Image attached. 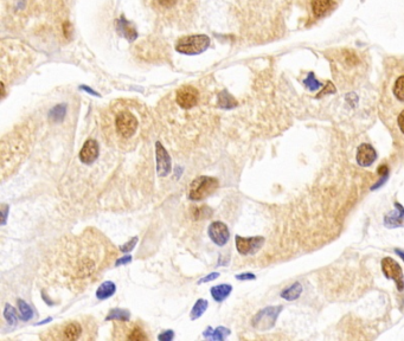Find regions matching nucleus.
Returning a JSON list of instances; mask_svg holds the SVG:
<instances>
[{"instance_id":"25","label":"nucleus","mask_w":404,"mask_h":341,"mask_svg":"<svg viewBox=\"0 0 404 341\" xmlns=\"http://www.w3.org/2000/svg\"><path fill=\"white\" fill-rule=\"evenodd\" d=\"M65 113H67V105H56V107L50 111L49 117H50L54 122H59L64 119Z\"/></svg>"},{"instance_id":"33","label":"nucleus","mask_w":404,"mask_h":341,"mask_svg":"<svg viewBox=\"0 0 404 341\" xmlns=\"http://www.w3.org/2000/svg\"><path fill=\"white\" fill-rule=\"evenodd\" d=\"M132 261V257L128 255V256H125V257H121V259H119L116 261V265H121V264H128V263H131Z\"/></svg>"},{"instance_id":"21","label":"nucleus","mask_w":404,"mask_h":341,"mask_svg":"<svg viewBox=\"0 0 404 341\" xmlns=\"http://www.w3.org/2000/svg\"><path fill=\"white\" fill-rule=\"evenodd\" d=\"M301 291H302V286L300 285L299 282H295L291 287L286 288L285 290L281 293V297L287 301H294L300 296Z\"/></svg>"},{"instance_id":"5","label":"nucleus","mask_w":404,"mask_h":341,"mask_svg":"<svg viewBox=\"0 0 404 341\" xmlns=\"http://www.w3.org/2000/svg\"><path fill=\"white\" fill-rule=\"evenodd\" d=\"M145 1L160 18L173 24L188 22L193 10L191 0H145Z\"/></svg>"},{"instance_id":"7","label":"nucleus","mask_w":404,"mask_h":341,"mask_svg":"<svg viewBox=\"0 0 404 341\" xmlns=\"http://www.w3.org/2000/svg\"><path fill=\"white\" fill-rule=\"evenodd\" d=\"M219 182L216 178L202 176L196 178L189 187V198L194 202L205 199L218 188Z\"/></svg>"},{"instance_id":"27","label":"nucleus","mask_w":404,"mask_h":341,"mask_svg":"<svg viewBox=\"0 0 404 341\" xmlns=\"http://www.w3.org/2000/svg\"><path fill=\"white\" fill-rule=\"evenodd\" d=\"M229 333H230L229 329H226L224 327H218L215 329V332H213V333H210L209 335H211V338H213L214 340H224L229 335Z\"/></svg>"},{"instance_id":"32","label":"nucleus","mask_w":404,"mask_h":341,"mask_svg":"<svg viewBox=\"0 0 404 341\" xmlns=\"http://www.w3.org/2000/svg\"><path fill=\"white\" fill-rule=\"evenodd\" d=\"M306 84H308L311 89H317V88H319V85H320L317 81H314V77L312 75L308 77V79L306 81Z\"/></svg>"},{"instance_id":"9","label":"nucleus","mask_w":404,"mask_h":341,"mask_svg":"<svg viewBox=\"0 0 404 341\" xmlns=\"http://www.w3.org/2000/svg\"><path fill=\"white\" fill-rule=\"evenodd\" d=\"M200 93L193 85H183L176 93V103L182 109L190 110L199 105Z\"/></svg>"},{"instance_id":"30","label":"nucleus","mask_w":404,"mask_h":341,"mask_svg":"<svg viewBox=\"0 0 404 341\" xmlns=\"http://www.w3.org/2000/svg\"><path fill=\"white\" fill-rule=\"evenodd\" d=\"M218 276H219V274H218V273H213V274L208 275V276L203 277L202 280L198 281V285H202V283H205V282H210V281L216 280L217 277H218Z\"/></svg>"},{"instance_id":"35","label":"nucleus","mask_w":404,"mask_h":341,"mask_svg":"<svg viewBox=\"0 0 404 341\" xmlns=\"http://www.w3.org/2000/svg\"><path fill=\"white\" fill-rule=\"evenodd\" d=\"M395 253H396L398 256L401 257V259H402L403 261H404V251H402V250H400V249H396V250H395Z\"/></svg>"},{"instance_id":"29","label":"nucleus","mask_w":404,"mask_h":341,"mask_svg":"<svg viewBox=\"0 0 404 341\" xmlns=\"http://www.w3.org/2000/svg\"><path fill=\"white\" fill-rule=\"evenodd\" d=\"M173 335H174L173 331H166L165 333L160 334L159 337H158V339H159L160 341H170L173 339Z\"/></svg>"},{"instance_id":"4","label":"nucleus","mask_w":404,"mask_h":341,"mask_svg":"<svg viewBox=\"0 0 404 341\" xmlns=\"http://www.w3.org/2000/svg\"><path fill=\"white\" fill-rule=\"evenodd\" d=\"M96 321L88 316L80 317L54 326L41 335V339L57 341L93 340L96 337Z\"/></svg>"},{"instance_id":"24","label":"nucleus","mask_w":404,"mask_h":341,"mask_svg":"<svg viewBox=\"0 0 404 341\" xmlns=\"http://www.w3.org/2000/svg\"><path fill=\"white\" fill-rule=\"evenodd\" d=\"M208 308V301L204 299H200L196 302V305L193 306L191 311V320H196L198 319L203 315V313L206 311Z\"/></svg>"},{"instance_id":"31","label":"nucleus","mask_w":404,"mask_h":341,"mask_svg":"<svg viewBox=\"0 0 404 341\" xmlns=\"http://www.w3.org/2000/svg\"><path fill=\"white\" fill-rule=\"evenodd\" d=\"M236 279L240 280V281L254 280V279H255V275L251 274V273H244V274H241V275H236Z\"/></svg>"},{"instance_id":"10","label":"nucleus","mask_w":404,"mask_h":341,"mask_svg":"<svg viewBox=\"0 0 404 341\" xmlns=\"http://www.w3.org/2000/svg\"><path fill=\"white\" fill-rule=\"evenodd\" d=\"M282 311L281 306L276 307H267L256 314L253 320V326L260 331H268L275 325L280 312Z\"/></svg>"},{"instance_id":"22","label":"nucleus","mask_w":404,"mask_h":341,"mask_svg":"<svg viewBox=\"0 0 404 341\" xmlns=\"http://www.w3.org/2000/svg\"><path fill=\"white\" fill-rule=\"evenodd\" d=\"M131 313L127 311V309H113V311L109 312L108 314L107 319L106 320H114V321H127L130 320Z\"/></svg>"},{"instance_id":"34","label":"nucleus","mask_w":404,"mask_h":341,"mask_svg":"<svg viewBox=\"0 0 404 341\" xmlns=\"http://www.w3.org/2000/svg\"><path fill=\"white\" fill-rule=\"evenodd\" d=\"M81 89H82V90L87 91V93H89V94H91V95H95V96H100V95H99V94H97L95 90H93V89H90V88H88V87H84V85H82V87H81Z\"/></svg>"},{"instance_id":"17","label":"nucleus","mask_w":404,"mask_h":341,"mask_svg":"<svg viewBox=\"0 0 404 341\" xmlns=\"http://www.w3.org/2000/svg\"><path fill=\"white\" fill-rule=\"evenodd\" d=\"M395 206H396L397 213L391 212L384 219V224H385V226H388V228H398V226L403 225L404 208L401 204H398V203H396Z\"/></svg>"},{"instance_id":"26","label":"nucleus","mask_w":404,"mask_h":341,"mask_svg":"<svg viewBox=\"0 0 404 341\" xmlns=\"http://www.w3.org/2000/svg\"><path fill=\"white\" fill-rule=\"evenodd\" d=\"M4 316H5V319L11 323V325H14L17 321L16 309H14L12 306L6 305V307H5V311H4Z\"/></svg>"},{"instance_id":"8","label":"nucleus","mask_w":404,"mask_h":341,"mask_svg":"<svg viewBox=\"0 0 404 341\" xmlns=\"http://www.w3.org/2000/svg\"><path fill=\"white\" fill-rule=\"evenodd\" d=\"M210 45V38L205 34H192V36L183 37L177 42L176 50L183 55H198L205 51Z\"/></svg>"},{"instance_id":"12","label":"nucleus","mask_w":404,"mask_h":341,"mask_svg":"<svg viewBox=\"0 0 404 341\" xmlns=\"http://www.w3.org/2000/svg\"><path fill=\"white\" fill-rule=\"evenodd\" d=\"M265 244V238L263 237H250V238H244V237L236 236V248L237 251L243 256L253 255L262 248Z\"/></svg>"},{"instance_id":"28","label":"nucleus","mask_w":404,"mask_h":341,"mask_svg":"<svg viewBox=\"0 0 404 341\" xmlns=\"http://www.w3.org/2000/svg\"><path fill=\"white\" fill-rule=\"evenodd\" d=\"M137 243V237H134L133 239H131L130 242L128 243H126V244H124L121 246V251H124V253H128V251H132L134 249V246H135V244Z\"/></svg>"},{"instance_id":"18","label":"nucleus","mask_w":404,"mask_h":341,"mask_svg":"<svg viewBox=\"0 0 404 341\" xmlns=\"http://www.w3.org/2000/svg\"><path fill=\"white\" fill-rule=\"evenodd\" d=\"M336 6L334 0H313L312 1V10L317 17L326 16L329 11H332Z\"/></svg>"},{"instance_id":"20","label":"nucleus","mask_w":404,"mask_h":341,"mask_svg":"<svg viewBox=\"0 0 404 341\" xmlns=\"http://www.w3.org/2000/svg\"><path fill=\"white\" fill-rule=\"evenodd\" d=\"M115 290V285H114L113 282H110V281H107V282L102 283V285L99 287V289L96 290V297L99 300H106L108 299V297L113 296Z\"/></svg>"},{"instance_id":"23","label":"nucleus","mask_w":404,"mask_h":341,"mask_svg":"<svg viewBox=\"0 0 404 341\" xmlns=\"http://www.w3.org/2000/svg\"><path fill=\"white\" fill-rule=\"evenodd\" d=\"M18 307H19V317L23 321H28L32 319L33 316V311L30 306L27 305L25 301L18 300Z\"/></svg>"},{"instance_id":"19","label":"nucleus","mask_w":404,"mask_h":341,"mask_svg":"<svg viewBox=\"0 0 404 341\" xmlns=\"http://www.w3.org/2000/svg\"><path fill=\"white\" fill-rule=\"evenodd\" d=\"M231 290H233V287H231L230 285H225V283H223V285L213 287V288H211V295H213L215 301H217V302H222V301H224L226 297L230 295Z\"/></svg>"},{"instance_id":"15","label":"nucleus","mask_w":404,"mask_h":341,"mask_svg":"<svg viewBox=\"0 0 404 341\" xmlns=\"http://www.w3.org/2000/svg\"><path fill=\"white\" fill-rule=\"evenodd\" d=\"M357 164L362 167H369L377 159V152L370 143H362L357 150Z\"/></svg>"},{"instance_id":"11","label":"nucleus","mask_w":404,"mask_h":341,"mask_svg":"<svg viewBox=\"0 0 404 341\" xmlns=\"http://www.w3.org/2000/svg\"><path fill=\"white\" fill-rule=\"evenodd\" d=\"M382 270L386 279L394 280L397 289L402 291L404 289V275L401 265L391 257H385L382 261Z\"/></svg>"},{"instance_id":"14","label":"nucleus","mask_w":404,"mask_h":341,"mask_svg":"<svg viewBox=\"0 0 404 341\" xmlns=\"http://www.w3.org/2000/svg\"><path fill=\"white\" fill-rule=\"evenodd\" d=\"M157 170L160 177H166L171 172V157L160 142L156 143Z\"/></svg>"},{"instance_id":"2","label":"nucleus","mask_w":404,"mask_h":341,"mask_svg":"<svg viewBox=\"0 0 404 341\" xmlns=\"http://www.w3.org/2000/svg\"><path fill=\"white\" fill-rule=\"evenodd\" d=\"M379 116L398 152L404 154V56L385 59Z\"/></svg>"},{"instance_id":"13","label":"nucleus","mask_w":404,"mask_h":341,"mask_svg":"<svg viewBox=\"0 0 404 341\" xmlns=\"http://www.w3.org/2000/svg\"><path fill=\"white\" fill-rule=\"evenodd\" d=\"M208 234L211 240L218 246L225 245L228 243L229 237H230V232H229L228 226L222 222H214L213 224L209 226Z\"/></svg>"},{"instance_id":"1","label":"nucleus","mask_w":404,"mask_h":341,"mask_svg":"<svg viewBox=\"0 0 404 341\" xmlns=\"http://www.w3.org/2000/svg\"><path fill=\"white\" fill-rule=\"evenodd\" d=\"M61 256L63 275L73 279V286H87V280L97 276L109 260L116 256V250L99 232H84L69 240Z\"/></svg>"},{"instance_id":"16","label":"nucleus","mask_w":404,"mask_h":341,"mask_svg":"<svg viewBox=\"0 0 404 341\" xmlns=\"http://www.w3.org/2000/svg\"><path fill=\"white\" fill-rule=\"evenodd\" d=\"M99 143L95 140H88L83 145L82 150L80 151V160L83 164H91L97 159L99 157Z\"/></svg>"},{"instance_id":"6","label":"nucleus","mask_w":404,"mask_h":341,"mask_svg":"<svg viewBox=\"0 0 404 341\" xmlns=\"http://www.w3.org/2000/svg\"><path fill=\"white\" fill-rule=\"evenodd\" d=\"M113 339L142 341L150 339V335L145 326L139 321H117L113 327Z\"/></svg>"},{"instance_id":"3","label":"nucleus","mask_w":404,"mask_h":341,"mask_svg":"<svg viewBox=\"0 0 404 341\" xmlns=\"http://www.w3.org/2000/svg\"><path fill=\"white\" fill-rule=\"evenodd\" d=\"M145 107L130 100H119L110 105L105 114V131L108 137L119 145L132 146L140 133L145 119Z\"/></svg>"}]
</instances>
